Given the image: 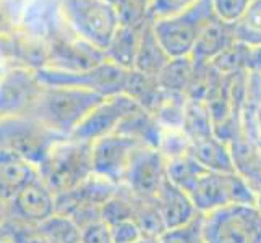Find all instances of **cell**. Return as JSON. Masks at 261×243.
<instances>
[{"instance_id":"obj_1","label":"cell","mask_w":261,"mask_h":243,"mask_svg":"<svg viewBox=\"0 0 261 243\" xmlns=\"http://www.w3.org/2000/svg\"><path fill=\"white\" fill-rule=\"evenodd\" d=\"M102 99L106 97L82 88L44 85L33 117L59 137L68 138Z\"/></svg>"},{"instance_id":"obj_2","label":"cell","mask_w":261,"mask_h":243,"mask_svg":"<svg viewBox=\"0 0 261 243\" xmlns=\"http://www.w3.org/2000/svg\"><path fill=\"white\" fill-rule=\"evenodd\" d=\"M59 7L68 30L106 53L122 23L119 7L107 0H59Z\"/></svg>"},{"instance_id":"obj_3","label":"cell","mask_w":261,"mask_h":243,"mask_svg":"<svg viewBox=\"0 0 261 243\" xmlns=\"http://www.w3.org/2000/svg\"><path fill=\"white\" fill-rule=\"evenodd\" d=\"M39 177L59 195L73 190L93 174V145L75 138H62L39 164Z\"/></svg>"},{"instance_id":"obj_4","label":"cell","mask_w":261,"mask_h":243,"mask_svg":"<svg viewBox=\"0 0 261 243\" xmlns=\"http://www.w3.org/2000/svg\"><path fill=\"white\" fill-rule=\"evenodd\" d=\"M214 16L211 0H200L185 12L152 20V30L170 59H185L193 56L203 31Z\"/></svg>"},{"instance_id":"obj_5","label":"cell","mask_w":261,"mask_h":243,"mask_svg":"<svg viewBox=\"0 0 261 243\" xmlns=\"http://www.w3.org/2000/svg\"><path fill=\"white\" fill-rule=\"evenodd\" d=\"M203 215L204 243H261V211L256 204L232 203Z\"/></svg>"},{"instance_id":"obj_6","label":"cell","mask_w":261,"mask_h":243,"mask_svg":"<svg viewBox=\"0 0 261 243\" xmlns=\"http://www.w3.org/2000/svg\"><path fill=\"white\" fill-rule=\"evenodd\" d=\"M60 140L33 115L0 119V149L15 152L38 167Z\"/></svg>"},{"instance_id":"obj_7","label":"cell","mask_w":261,"mask_h":243,"mask_svg":"<svg viewBox=\"0 0 261 243\" xmlns=\"http://www.w3.org/2000/svg\"><path fill=\"white\" fill-rule=\"evenodd\" d=\"M132 70H125L114 62L104 59L101 64L83 71H62L54 68H41L38 75L47 86H73L93 91L102 97L123 94Z\"/></svg>"},{"instance_id":"obj_8","label":"cell","mask_w":261,"mask_h":243,"mask_svg":"<svg viewBox=\"0 0 261 243\" xmlns=\"http://www.w3.org/2000/svg\"><path fill=\"white\" fill-rule=\"evenodd\" d=\"M42 89L38 70L12 65L0 81V119L33 115Z\"/></svg>"},{"instance_id":"obj_9","label":"cell","mask_w":261,"mask_h":243,"mask_svg":"<svg viewBox=\"0 0 261 243\" xmlns=\"http://www.w3.org/2000/svg\"><path fill=\"white\" fill-rule=\"evenodd\" d=\"M143 107L127 94L106 97L88 114L70 138L85 143H96L104 137L117 133L125 119L138 112Z\"/></svg>"},{"instance_id":"obj_10","label":"cell","mask_w":261,"mask_h":243,"mask_svg":"<svg viewBox=\"0 0 261 243\" xmlns=\"http://www.w3.org/2000/svg\"><path fill=\"white\" fill-rule=\"evenodd\" d=\"M166 178L167 157L164 152L159 148L140 146L130 160L123 185L138 198H154Z\"/></svg>"},{"instance_id":"obj_11","label":"cell","mask_w":261,"mask_h":243,"mask_svg":"<svg viewBox=\"0 0 261 243\" xmlns=\"http://www.w3.org/2000/svg\"><path fill=\"white\" fill-rule=\"evenodd\" d=\"M140 146L145 145L122 133H112L97 140L93 143V172L117 185L123 183L130 160Z\"/></svg>"},{"instance_id":"obj_12","label":"cell","mask_w":261,"mask_h":243,"mask_svg":"<svg viewBox=\"0 0 261 243\" xmlns=\"http://www.w3.org/2000/svg\"><path fill=\"white\" fill-rule=\"evenodd\" d=\"M56 214V193L38 177L8 201V219L41 226Z\"/></svg>"},{"instance_id":"obj_13","label":"cell","mask_w":261,"mask_h":243,"mask_svg":"<svg viewBox=\"0 0 261 243\" xmlns=\"http://www.w3.org/2000/svg\"><path fill=\"white\" fill-rule=\"evenodd\" d=\"M47 67L62 71H83L93 68L106 59V53L82 41L70 30L54 39L49 46Z\"/></svg>"},{"instance_id":"obj_14","label":"cell","mask_w":261,"mask_h":243,"mask_svg":"<svg viewBox=\"0 0 261 243\" xmlns=\"http://www.w3.org/2000/svg\"><path fill=\"white\" fill-rule=\"evenodd\" d=\"M152 200L163 215L167 229L184 226L188 221H192L196 214H200L188 193L174 182H170L169 178L164 180V183L161 185Z\"/></svg>"},{"instance_id":"obj_15","label":"cell","mask_w":261,"mask_h":243,"mask_svg":"<svg viewBox=\"0 0 261 243\" xmlns=\"http://www.w3.org/2000/svg\"><path fill=\"white\" fill-rule=\"evenodd\" d=\"M38 177V166L15 152L0 149V193L8 201Z\"/></svg>"},{"instance_id":"obj_16","label":"cell","mask_w":261,"mask_h":243,"mask_svg":"<svg viewBox=\"0 0 261 243\" xmlns=\"http://www.w3.org/2000/svg\"><path fill=\"white\" fill-rule=\"evenodd\" d=\"M233 44H236V39H233L232 24L214 16L213 21L203 31L192 59L196 64H213L224 52H227Z\"/></svg>"},{"instance_id":"obj_17","label":"cell","mask_w":261,"mask_h":243,"mask_svg":"<svg viewBox=\"0 0 261 243\" xmlns=\"http://www.w3.org/2000/svg\"><path fill=\"white\" fill-rule=\"evenodd\" d=\"M188 152L200 162V164L216 172H236V162H233L229 149L219 138L206 137L188 141Z\"/></svg>"},{"instance_id":"obj_18","label":"cell","mask_w":261,"mask_h":243,"mask_svg":"<svg viewBox=\"0 0 261 243\" xmlns=\"http://www.w3.org/2000/svg\"><path fill=\"white\" fill-rule=\"evenodd\" d=\"M151 21V20H149ZM148 21V23H149ZM148 23H120V28L114 36L111 46L106 50V59L114 62L125 70H133L135 57H137L141 33Z\"/></svg>"},{"instance_id":"obj_19","label":"cell","mask_w":261,"mask_h":243,"mask_svg":"<svg viewBox=\"0 0 261 243\" xmlns=\"http://www.w3.org/2000/svg\"><path fill=\"white\" fill-rule=\"evenodd\" d=\"M170 60L172 59L167 56L163 46H161V42L158 41V36L154 30H152V20H151L141 33L133 70L149 76H159L161 71L167 67Z\"/></svg>"},{"instance_id":"obj_20","label":"cell","mask_w":261,"mask_h":243,"mask_svg":"<svg viewBox=\"0 0 261 243\" xmlns=\"http://www.w3.org/2000/svg\"><path fill=\"white\" fill-rule=\"evenodd\" d=\"M195 68H196V64L192 57L172 59L158 76L161 88H163L166 93L184 94L187 89H190L192 86Z\"/></svg>"},{"instance_id":"obj_21","label":"cell","mask_w":261,"mask_h":243,"mask_svg":"<svg viewBox=\"0 0 261 243\" xmlns=\"http://www.w3.org/2000/svg\"><path fill=\"white\" fill-rule=\"evenodd\" d=\"M233 39L248 49H261V0H253L247 12L232 23Z\"/></svg>"},{"instance_id":"obj_22","label":"cell","mask_w":261,"mask_h":243,"mask_svg":"<svg viewBox=\"0 0 261 243\" xmlns=\"http://www.w3.org/2000/svg\"><path fill=\"white\" fill-rule=\"evenodd\" d=\"M135 204H137V196H135L123 183L117 186L115 193L107 200L102 208L101 215L109 226H117L120 222L133 221L135 215Z\"/></svg>"},{"instance_id":"obj_23","label":"cell","mask_w":261,"mask_h":243,"mask_svg":"<svg viewBox=\"0 0 261 243\" xmlns=\"http://www.w3.org/2000/svg\"><path fill=\"white\" fill-rule=\"evenodd\" d=\"M39 229L47 243H82V227L70 215L54 214Z\"/></svg>"},{"instance_id":"obj_24","label":"cell","mask_w":261,"mask_h":243,"mask_svg":"<svg viewBox=\"0 0 261 243\" xmlns=\"http://www.w3.org/2000/svg\"><path fill=\"white\" fill-rule=\"evenodd\" d=\"M133 221L137 222L141 233L146 237H161L167 230L163 215L152 198H138L135 204Z\"/></svg>"},{"instance_id":"obj_25","label":"cell","mask_w":261,"mask_h":243,"mask_svg":"<svg viewBox=\"0 0 261 243\" xmlns=\"http://www.w3.org/2000/svg\"><path fill=\"white\" fill-rule=\"evenodd\" d=\"M203 219L204 215L200 212L192 221H188L184 226L174 229H167L159 237L161 243H204L203 237Z\"/></svg>"},{"instance_id":"obj_26","label":"cell","mask_w":261,"mask_h":243,"mask_svg":"<svg viewBox=\"0 0 261 243\" xmlns=\"http://www.w3.org/2000/svg\"><path fill=\"white\" fill-rule=\"evenodd\" d=\"M4 238L8 243H47L39 226L23 224L16 221H5Z\"/></svg>"},{"instance_id":"obj_27","label":"cell","mask_w":261,"mask_h":243,"mask_svg":"<svg viewBox=\"0 0 261 243\" xmlns=\"http://www.w3.org/2000/svg\"><path fill=\"white\" fill-rule=\"evenodd\" d=\"M198 2L200 0H149L148 12L151 20H161V18H167L180 12H185Z\"/></svg>"},{"instance_id":"obj_28","label":"cell","mask_w":261,"mask_h":243,"mask_svg":"<svg viewBox=\"0 0 261 243\" xmlns=\"http://www.w3.org/2000/svg\"><path fill=\"white\" fill-rule=\"evenodd\" d=\"M253 0H211L214 15L226 23H236Z\"/></svg>"},{"instance_id":"obj_29","label":"cell","mask_w":261,"mask_h":243,"mask_svg":"<svg viewBox=\"0 0 261 243\" xmlns=\"http://www.w3.org/2000/svg\"><path fill=\"white\" fill-rule=\"evenodd\" d=\"M82 243H114L112 227L99 219L82 227Z\"/></svg>"},{"instance_id":"obj_30","label":"cell","mask_w":261,"mask_h":243,"mask_svg":"<svg viewBox=\"0 0 261 243\" xmlns=\"http://www.w3.org/2000/svg\"><path fill=\"white\" fill-rule=\"evenodd\" d=\"M112 235H114V243H137L143 237V233L137 226V222L127 221L117 224V226H112Z\"/></svg>"},{"instance_id":"obj_31","label":"cell","mask_w":261,"mask_h":243,"mask_svg":"<svg viewBox=\"0 0 261 243\" xmlns=\"http://www.w3.org/2000/svg\"><path fill=\"white\" fill-rule=\"evenodd\" d=\"M8 219V200L0 193V226H4Z\"/></svg>"},{"instance_id":"obj_32","label":"cell","mask_w":261,"mask_h":243,"mask_svg":"<svg viewBox=\"0 0 261 243\" xmlns=\"http://www.w3.org/2000/svg\"><path fill=\"white\" fill-rule=\"evenodd\" d=\"M12 67V64H10V60L7 59V56H5V52H4V49L0 47V81L4 79V76H5V73L8 71V68Z\"/></svg>"},{"instance_id":"obj_33","label":"cell","mask_w":261,"mask_h":243,"mask_svg":"<svg viewBox=\"0 0 261 243\" xmlns=\"http://www.w3.org/2000/svg\"><path fill=\"white\" fill-rule=\"evenodd\" d=\"M137 243H161L159 237H146V235H143Z\"/></svg>"},{"instance_id":"obj_34","label":"cell","mask_w":261,"mask_h":243,"mask_svg":"<svg viewBox=\"0 0 261 243\" xmlns=\"http://www.w3.org/2000/svg\"><path fill=\"white\" fill-rule=\"evenodd\" d=\"M5 2H7V4H10V5H13V7H16V8H20L24 0H5Z\"/></svg>"},{"instance_id":"obj_35","label":"cell","mask_w":261,"mask_h":243,"mask_svg":"<svg viewBox=\"0 0 261 243\" xmlns=\"http://www.w3.org/2000/svg\"><path fill=\"white\" fill-rule=\"evenodd\" d=\"M256 206H258V209L261 211V186L256 190Z\"/></svg>"},{"instance_id":"obj_36","label":"cell","mask_w":261,"mask_h":243,"mask_svg":"<svg viewBox=\"0 0 261 243\" xmlns=\"http://www.w3.org/2000/svg\"><path fill=\"white\" fill-rule=\"evenodd\" d=\"M107 2H112V4H115L117 7H119V5H120V4L123 2V0H107Z\"/></svg>"},{"instance_id":"obj_37","label":"cell","mask_w":261,"mask_h":243,"mask_svg":"<svg viewBox=\"0 0 261 243\" xmlns=\"http://www.w3.org/2000/svg\"><path fill=\"white\" fill-rule=\"evenodd\" d=\"M0 243H8V241L5 238H0Z\"/></svg>"},{"instance_id":"obj_38","label":"cell","mask_w":261,"mask_h":243,"mask_svg":"<svg viewBox=\"0 0 261 243\" xmlns=\"http://www.w3.org/2000/svg\"><path fill=\"white\" fill-rule=\"evenodd\" d=\"M0 4H2V0H0Z\"/></svg>"}]
</instances>
